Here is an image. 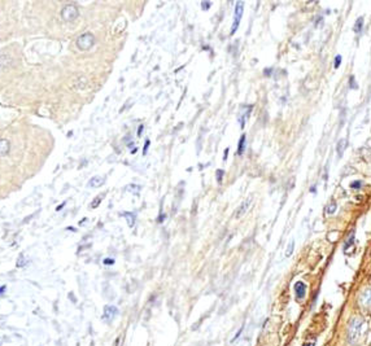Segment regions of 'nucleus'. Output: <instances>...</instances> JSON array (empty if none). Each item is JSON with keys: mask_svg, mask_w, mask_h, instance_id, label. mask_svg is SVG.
Returning <instances> with one entry per match:
<instances>
[{"mask_svg": "<svg viewBox=\"0 0 371 346\" xmlns=\"http://www.w3.org/2000/svg\"><path fill=\"white\" fill-rule=\"evenodd\" d=\"M95 44V36L91 33H85L77 39V47L81 51H88Z\"/></svg>", "mask_w": 371, "mask_h": 346, "instance_id": "obj_1", "label": "nucleus"}, {"mask_svg": "<svg viewBox=\"0 0 371 346\" xmlns=\"http://www.w3.org/2000/svg\"><path fill=\"white\" fill-rule=\"evenodd\" d=\"M78 16H79V11H78V8L74 4H68L61 11V17L66 22H72V21L77 20Z\"/></svg>", "mask_w": 371, "mask_h": 346, "instance_id": "obj_2", "label": "nucleus"}, {"mask_svg": "<svg viewBox=\"0 0 371 346\" xmlns=\"http://www.w3.org/2000/svg\"><path fill=\"white\" fill-rule=\"evenodd\" d=\"M244 13V3L243 2H238L235 4V12H234V21H232V26H231V35H234L236 33V30L239 29L240 25V20L243 17Z\"/></svg>", "mask_w": 371, "mask_h": 346, "instance_id": "obj_3", "label": "nucleus"}, {"mask_svg": "<svg viewBox=\"0 0 371 346\" xmlns=\"http://www.w3.org/2000/svg\"><path fill=\"white\" fill-rule=\"evenodd\" d=\"M118 315V309L113 305H107L104 307V314H103V320L107 323H110Z\"/></svg>", "mask_w": 371, "mask_h": 346, "instance_id": "obj_4", "label": "nucleus"}, {"mask_svg": "<svg viewBox=\"0 0 371 346\" xmlns=\"http://www.w3.org/2000/svg\"><path fill=\"white\" fill-rule=\"evenodd\" d=\"M13 64H14V60H13V57L11 55H8V53L0 55V68L2 69L11 68Z\"/></svg>", "mask_w": 371, "mask_h": 346, "instance_id": "obj_5", "label": "nucleus"}, {"mask_svg": "<svg viewBox=\"0 0 371 346\" xmlns=\"http://www.w3.org/2000/svg\"><path fill=\"white\" fill-rule=\"evenodd\" d=\"M295 293H296V297L299 298V300H302V298L305 297V294H306V285H305V283H302V282H297L295 284Z\"/></svg>", "mask_w": 371, "mask_h": 346, "instance_id": "obj_6", "label": "nucleus"}, {"mask_svg": "<svg viewBox=\"0 0 371 346\" xmlns=\"http://www.w3.org/2000/svg\"><path fill=\"white\" fill-rule=\"evenodd\" d=\"M251 202H252V198H247L245 201L243 202L241 205H240L239 207H238V210H236V213H235V218H241L244 214L247 213V210H248V207L251 206Z\"/></svg>", "mask_w": 371, "mask_h": 346, "instance_id": "obj_7", "label": "nucleus"}, {"mask_svg": "<svg viewBox=\"0 0 371 346\" xmlns=\"http://www.w3.org/2000/svg\"><path fill=\"white\" fill-rule=\"evenodd\" d=\"M11 150V143L7 139H0V157L7 156Z\"/></svg>", "mask_w": 371, "mask_h": 346, "instance_id": "obj_8", "label": "nucleus"}, {"mask_svg": "<svg viewBox=\"0 0 371 346\" xmlns=\"http://www.w3.org/2000/svg\"><path fill=\"white\" fill-rule=\"evenodd\" d=\"M104 181H105V179H104L103 176H92V178L90 179V181H88V187L98 188V187H100V185L104 184Z\"/></svg>", "mask_w": 371, "mask_h": 346, "instance_id": "obj_9", "label": "nucleus"}, {"mask_svg": "<svg viewBox=\"0 0 371 346\" xmlns=\"http://www.w3.org/2000/svg\"><path fill=\"white\" fill-rule=\"evenodd\" d=\"M347 146H348V140L347 139H340L339 140L337 145H336V153H337L339 157H341V156L344 154V150L347 149Z\"/></svg>", "mask_w": 371, "mask_h": 346, "instance_id": "obj_10", "label": "nucleus"}, {"mask_svg": "<svg viewBox=\"0 0 371 346\" xmlns=\"http://www.w3.org/2000/svg\"><path fill=\"white\" fill-rule=\"evenodd\" d=\"M245 140H247L245 135H241V137L239 140V144H238V150H236L238 156H241L244 153V150H245Z\"/></svg>", "mask_w": 371, "mask_h": 346, "instance_id": "obj_11", "label": "nucleus"}, {"mask_svg": "<svg viewBox=\"0 0 371 346\" xmlns=\"http://www.w3.org/2000/svg\"><path fill=\"white\" fill-rule=\"evenodd\" d=\"M361 300L365 305H371V289H366V291L362 293Z\"/></svg>", "mask_w": 371, "mask_h": 346, "instance_id": "obj_12", "label": "nucleus"}, {"mask_svg": "<svg viewBox=\"0 0 371 346\" xmlns=\"http://www.w3.org/2000/svg\"><path fill=\"white\" fill-rule=\"evenodd\" d=\"M123 217L126 218V220H127L129 227L133 228L134 224H135V214L134 213H123Z\"/></svg>", "mask_w": 371, "mask_h": 346, "instance_id": "obj_13", "label": "nucleus"}, {"mask_svg": "<svg viewBox=\"0 0 371 346\" xmlns=\"http://www.w3.org/2000/svg\"><path fill=\"white\" fill-rule=\"evenodd\" d=\"M362 27H363V17H360V18H357L356 24H354V33H361L362 31Z\"/></svg>", "mask_w": 371, "mask_h": 346, "instance_id": "obj_14", "label": "nucleus"}, {"mask_svg": "<svg viewBox=\"0 0 371 346\" xmlns=\"http://www.w3.org/2000/svg\"><path fill=\"white\" fill-rule=\"evenodd\" d=\"M101 200H103V194H100V196H98L95 198V200L91 202V205H90V207L91 209H96L99 205H100V202H101Z\"/></svg>", "mask_w": 371, "mask_h": 346, "instance_id": "obj_15", "label": "nucleus"}, {"mask_svg": "<svg viewBox=\"0 0 371 346\" xmlns=\"http://www.w3.org/2000/svg\"><path fill=\"white\" fill-rule=\"evenodd\" d=\"M293 248H295V241L292 240L289 244L287 246V250H286V257H291L292 253H293Z\"/></svg>", "mask_w": 371, "mask_h": 346, "instance_id": "obj_16", "label": "nucleus"}, {"mask_svg": "<svg viewBox=\"0 0 371 346\" xmlns=\"http://www.w3.org/2000/svg\"><path fill=\"white\" fill-rule=\"evenodd\" d=\"M336 207H337V206H336L335 202H331V204H330L328 206H327V209H326L327 214H334L335 211H336Z\"/></svg>", "mask_w": 371, "mask_h": 346, "instance_id": "obj_17", "label": "nucleus"}, {"mask_svg": "<svg viewBox=\"0 0 371 346\" xmlns=\"http://www.w3.org/2000/svg\"><path fill=\"white\" fill-rule=\"evenodd\" d=\"M361 185H362V181H361V180H354V181H352V183H350V188H353V189H360Z\"/></svg>", "mask_w": 371, "mask_h": 346, "instance_id": "obj_18", "label": "nucleus"}, {"mask_svg": "<svg viewBox=\"0 0 371 346\" xmlns=\"http://www.w3.org/2000/svg\"><path fill=\"white\" fill-rule=\"evenodd\" d=\"M223 174H225V171L223 170H217V172H216V175H217V181L218 183H222V178H223Z\"/></svg>", "mask_w": 371, "mask_h": 346, "instance_id": "obj_19", "label": "nucleus"}, {"mask_svg": "<svg viewBox=\"0 0 371 346\" xmlns=\"http://www.w3.org/2000/svg\"><path fill=\"white\" fill-rule=\"evenodd\" d=\"M340 64H341V56H340V55H337V56H336V57H335V64H334L335 69H339Z\"/></svg>", "mask_w": 371, "mask_h": 346, "instance_id": "obj_20", "label": "nucleus"}, {"mask_svg": "<svg viewBox=\"0 0 371 346\" xmlns=\"http://www.w3.org/2000/svg\"><path fill=\"white\" fill-rule=\"evenodd\" d=\"M353 243H354V236H353V233H352V236L349 237V240H348V243H345V249H348L349 246H350Z\"/></svg>", "mask_w": 371, "mask_h": 346, "instance_id": "obj_21", "label": "nucleus"}, {"mask_svg": "<svg viewBox=\"0 0 371 346\" xmlns=\"http://www.w3.org/2000/svg\"><path fill=\"white\" fill-rule=\"evenodd\" d=\"M210 5H212V3H210V2H203V3H201V8H203L204 11L209 9V8H210Z\"/></svg>", "mask_w": 371, "mask_h": 346, "instance_id": "obj_22", "label": "nucleus"}, {"mask_svg": "<svg viewBox=\"0 0 371 346\" xmlns=\"http://www.w3.org/2000/svg\"><path fill=\"white\" fill-rule=\"evenodd\" d=\"M24 265H25L24 263V256H20L18 261H17V267H22Z\"/></svg>", "mask_w": 371, "mask_h": 346, "instance_id": "obj_23", "label": "nucleus"}, {"mask_svg": "<svg viewBox=\"0 0 371 346\" xmlns=\"http://www.w3.org/2000/svg\"><path fill=\"white\" fill-rule=\"evenodd\" d=\"M149 144H151V141L147 140V141H146V145H144V148H143V154H147V150H148V148H149Z\"/></svg>", "mask_w": 371, "mask_h": 346, "instance_id": "obj_24", "label": "nucleus"}, {"mask_svg": "<svg viewBox=\"0 0 371 346\" xmlns=\"http://www.w3.org/2000/svg\"><path fill=\"white\" fill-rule=\"evenodd\" d=\"M114 263V259H112V258H105L104 259V265H113Z\"/></svg>", "mask_w": 371, "mask_h": 346, "instance_id": "obj_25", "label": "nucleus"}, {"mask_svg": "<svg viewBox=\"0 0 371 346\" xmlns=\"http://www.w3.org/2000/svg\"><path fill=\"white\" fill-rule=\"evenodd\" d=\"M350 88H357V86L354 84V77H350Z\"/></svg>", "mask_w": 371, "mask_h": 346, "instance_id": "obj_26", "label": "nucleus"}, {"mask_svg": "<svg viewBox=\"0 0 371 346\" xmlns=\"http://www.w3.org/2000/svg\"><path fill=\"white\" fill-rule=\"evenodd\" d=\"M243 329H244V326H243L241 328H240V331H239V332H238V333H236V336H235V337H234V338H232V341H235V340H236V338H238V337L240 336V333H241V332H243Z\"/></svg>", "mask_w": 371, "mask_h": 346, "instance_id": "obj_27", "label": "nucleus"}, {"mask_svg": "<svg viewBox=\"0 0 371 346\" xmlns=\"http://www.w3.org/2000/svg\"><path fill=\"white\" fill-rule=\"evenodd\" d=\"M229 150H230L229 148H226V149H225V156H223V159L227 158V156H229Z\"/></svg>", "mask_w": 371, "mask_h": 346, "instance_id": "obj_28", "label": "nucleus"}, {"mask_svg": "<svg viewBox=\"0 0 371 346\" xmlns=\"http://www.w3.org/2000/svg\"><path fill=\"white\" fill-rule=\"evenodd\" d=\"M64 205H65V202H62V204H61V205H59L57 207H56V210H57V211H60V210H61V209H62V207H64Z\"/></svg>", "mask_w": 371, "mask_h": 346, "instance_id": "obj_29", "label": "nucleus"}, {"mask_svg": "<svg viewBox=\"0 0 371 346\" xmlns=\"http://www.w3.org/2000/svg\"><path fill=\"white\" fill-rule=\"evenodd\" d=\"M4 291H5V285H4V287H0V294H2Z\"/></svg>", "mask_w": 371, "mask_h": 346, "instance_id": "obj_30", "label": "nucleus"}, {"mask_svg": "<svg viewBox=\"0 0 371 346\" xmlns=\"http://www.w3.org/2000/svg\"><path fill=\"white\" fill-rule=\"evenodd\" d=\"M142 130H143V126H140V127H139V130H138V135L139 136H140V134H142Z\"/></svg>", "mask_w": 371, "mask_h": 346, "instance_id": "obj_31", "label": "nucleus"}, {"mask_svg": "<svg viewBox=\"0 0 371 346\" xmlns=\"http://www.w3.org/2000/svg\"><path fill=\"white\" fill-rule=\"evenodd\" d=\"M304 346H314L313 344H306V345H304Z\"/></svg>", "mask_w": 371, "mask_h": 346, "instance_id": "obj_32", "label": "nucleus"}]
</instances>
